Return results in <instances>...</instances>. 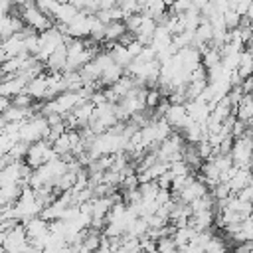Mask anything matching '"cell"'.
<instances>
[{"mask_svg": "<svg viewBox=\"0 0 253 253\" xmlns=\"http://www.w3.org/2000/svg\"><path fill=\"white\" fill-rule=\"evenodd\" d=\"M49 132V126L45 123V117L42 115H34L26 121H22L20 125V132H18V140L26 142V144H34L38 140H45Z\"/></svg>", "mask_w": 253, "mask_h": 253, "instance_id": "1", "label": "cell"}, {"mask_svg": "<svg viewBox=\"0 0 253 253\" xmlns=\"http://www.w3.org/2000/svg\"><path fill=\"white\" fill-rule=\"evenodd\" d=\"M55 158H57V154L53 152L51 144H47L45 140H38V142H34V144L28 146L24 164L34 172V170H38L40 166H43L45 162H51V160H55Z\"/></svg>", "mask_w": 253, "mask_h": 253, "instance_id": "2", "label": "cell"}, {"mask_svg": "<svg viewBox=\"0 0 253 253\" xmlns=\"http://www.w3.org/2000/svg\"><path fill=\"white\" fill-rule=\"evenodd\" d=\"M18 8H20V20L32 32L42 34V32H45V30L51 28V18H47L45 14H42L36 8V4H20Z\"/></svg>", "mask_w": 253, "mask_h": 253, "instance_id": "3", "label": "cell"}, {"mask_svg": "<svg viewBox=\"0 0 253 253\" xmlns=\"http://www.w3.org/2000/svg\"><path fill=\"white\" fill-rule=\"evenodd\" d=\"M229 158H231V164L235 168L249 170V166H251V138H249V130L241 138L233 140L231 150H229Z\"/></svg>", "mask_w": 253, "mask_h": 253, "instance_id": "4", "label": "cell"}, {"mask_svg": "<svg viewBox=\"0 0 253 253\" xmlns=\"http://www.w3.org/2000/svg\"><path fill=\"white\" fill-rule=\"evenodd\" d=\"M24 89H26V81L20 75H2L0 77V97L10 101L16 95L24 93Z\"/></svg>", "mask_w": 253, "mask_h": 253, "instance_id": "5", "label": "cell"}, {"mask_svg": "<svg viewBox=\"0 0 253 253\" xmlns=\"http://www.w3.org/2000/svg\"><path fill=\"white\" fill-rule=\"evenodd\" d=\"M164 121H166V125L172 128H186L192 121L188 119V115H186V107L184 105H170L168 107V111L164 113V117H162Z\"/></svg>", "mask_w": 253, "mask_h": 253, "instance_id": "6", "label": "cell"}, {"mask_svg": "<svg viewBox=\"0 0 253 253\" xmlns=\"http://www.w3.org/2000/svg\"><path fill=\"white\" fill-rule=\"evenodd\" d=\"M213 221H215V213H213V210H204V211H196V213L190 215V219H188V227H192L194 231L200 233V231L211 229Z\"/></svg>", "mask_w": 253, "mask_h": 253, "instance_id": "7", "label": "cell"}, {"mask_svg": "<svg viewBox=\"0 0 253 253\" xmlns=\"http://www.w3.org/2000/svg\"><path fill=\"white\" fill-rule=\"evenodd\" d=\"M65 63H67V49H65V43H63L45 59L43 67L49 73H63L65 71Z\"/></svg>", "mask_w": 253, "mask_h": 253, "instance_id": "8", "label": "cell"}, {"mask_svg": "<svg viewBox=\"0 0 253 253\" xmlns=\"http://www.w3.org/2000/svg\"><path fill=\"white\" fill-rule=\"evenodd\" d=\"M24 93H26L32 101H34V99H45V97H47V77H45V73H42V75L34 77L32 81H28Z\"/></svg>", "mask_w": 253, "mask_h": 253, "instance_id": "9", "label": "cell"}, {"mask_svg": "<svg viewBox=\"0 0 253 253\" xmlns=\"http://www.w3.org/2000/svg\"><path fill=\"white\" fill-rule=\"evenodd\" d=\"M77 10H75V6L71 4V2H57V6H55V10H53V14H51V18L59 24V26H67V24H71L75 18H77Z\"/></svg>", "mask_w": 253, "mask_h": 253, "instance_id": "10", "label": "cell"}, {"mask_svg": "<svg viewBox=\"0 0 253 253\" xmlns=\"http://www.w3.org/2000/svg\"><path fill=\"white\" fill-rule=\"evenodd\" d=\"M225 186L229 188L231 196H235L239 190L251 186V172H249V170H243V168H237V170L233 172V176L225 182Z\"/></svg>", "mask_w": 253, "mask_h": 253, "instance_id": "11", "label": "cell"}, {"mask_svg": "<svg viewBox=\"0 0 253 253\" xmlns=\"http://www.w3.org/2000/svg\"><path fill=\"white\" fill-rule=\"evenodd\" d=\"M233 115L239 123H243L245 126L251 125V117H253V103H251V95H243V99L237 103V107L233 109Z\"/></svg>", "mask_w": 253, "mask_h": 253, "instance_id": "12", "label": "cell"}, {"mask_svg": "<svg viewBox=\"0 0 253 253\" xmlns=\"http://www.w3.org/2000/svg\"><path fill=\"white\" fill-rule=\"evenodd\" d=\"M93 109H95V107H93L89 101H83L81 105H77V107L71 111V115H73V119L77 121L79 128H83V126H87V125H89L91 115H93Z\"/></svg>", "mask_w": 253, "mask_h": 253, "instance_id": "13", "label": "cell"}, {"mask_svg": "<svg viewBox=\"0 0 253 253\" xmlns=\"http://www.w3.org/2000/svg\"><path fill=\"white\" fill-rule=\"evenodd\" d=\"M123 73H125V69L123 67H119V65H115V63H111L109 67H105L103 69V73H101V83H105V85H113V83H117L121 77H123Z\"/></svg>", "mask_w": 253, "mask_h": 253, "instance_id": "14", "label": "cell"}, {"mask_svg": "<svg viewBox=\"0 0 253 253\" xmlns=\"http://www.w3.org/2000/svg\"><path fill=\"white\" fill-rule=\"evenodd\" d=\"M125 24L123 22H111L105 26V42H111V43H117L119 38L125 34Z\"/></svg>", "mask_w": 253, "mask_h": 253, "instance_id": "15", "label": "cell"}, {"mask_svg": "<svg viewBox=\"0 0 253 253\" xmlns=\"http://www.w3.org/2000/svg\"><path fill=\"white\" fill-rule=\"evenodd\" d=\"M168 172L172 174V178H174V176H190V168H188V164H186L184 160H174V162H170V164H168Z\"/></svg>", "mask_w": 253, "mask_h": 253, "instance_id": "16", "label": "cell"}, {"mask_svg": "<svg viewBox=\"0 0 253 253\" xmlns=\"http://www.w3.org/2000/svg\"><path fill=\"white\" fill-rule=\"evenodd\" d=\"M160 101H162V95L158 93V89H146V95H144V107L146 109L154 111Z\"/></svg>", "mask_w": 253, "mask_h": 253, "instance_id": "17", "label": "cell"}, {"mask_svg": "<svg viewBox=\"0 0 253 253\" xmlns=\"http://www.w3.org/2000/svg\"><path fill=\"white\" fill-rule=\"evenodd\" d=\"M28 146H30V144H26V142H16V144L8 150V156H10L14 162H16V160H22V158H26Z\"/></svg>", "mask_w": 253, "mask_h": 253, "instance_id": "18", "label": "cell"}, {"mask_svg": "<svg viewBox=\"0 0 253 253\" xmlns=\"http://www.w3.org/2000/svg\"><path fill=\"white\" fill-rule=\"evenodd\" d=\"M154 251L156 253H172V251H176V245H174L172 237H160V239H156Z\"/></svg>", "mask_w": 253, "mask_h": 253, "instance_id": "19", "label": "cell"}, {"mask_svg": "<svg viewBox=\"0 0 253 253\" xmlns=\"http://www.w3.org/2000/svg\"><path fill=\"white\" fill-rule=\"evenodd\" d=\"M239 22H241V18H239L235 12L227 10V12L223 14V24H225V30H227V32H229V30H237V28H239Z\"/></svg>", "mask_w": 253, "mask_h": 253, "instance_id": "20", "label": "cell"}, {"mask_svg": "<svg viewBox=\"0 0 253 253\" xmlns=\"http://www.w3.org/2000/svg\"><path fill=\"white\" fill-rule=\"evenodd\" d=\"M10 105L16 107V109H32V99L26 93H20L14 99H10Z\"/></svg>", "mask_w": 253, "mask_h": 253, "instance_id": "21", "label": "cell"}, {"mask_svg": "<svg viewBox=\"0 0 253 253\" xmlns=\"http://www.w3.org/2000/svg\"><path fill=\"white\" fill-rule=\"evenodd\" d=\"M235 198H237L239 202H243V204H251V198H253V188H251V186H247V188L239 190V192L235 194Z\"/></svg>", "mask_w": 253, "mask_h": 253, "instance_id": "22", "label": "cell"}, {"mask_svg": "<svg viewBox=\"0 0 253 253\" xmlns=\"http://www.w3.org/2000/svg\"><path fill=\"white\" fill-rule=\"evenodd\" d=\"M142 47H144V45H140L136 40H132V42L126 45V51H128V53H130V57L134 59V57H138V53L142 51Z\"/></svg>", "mask_w": 253, "mask_h": 253, "instance_id": "23", "label": "cell"}, {"mask_svg": "<svg viewBox=\"0 0 253 253\" xmlns=\"http://www.w3.org/2000/svg\"><path fill=\"white\" fill-rule=\"evenodd\" d=\"M10 12H12V4L6 2V0H0V20L6 18V16H10Z\"/></svg>", "mask_w": 253, "mask_h": 253, "instance_id": "24", "label": "cell"}, {"mask_svg": "<svg viewBox=\"0 0 253 253\" xmlns=\"http://www.w3.org/2000/svg\"><path fill=\"white\" fill-rule=\"evenodd\" d=\"M22 253H42V249H38V247H34V245H30V243H28V247H26Z\"/></svg>", "mask_w": 253, "mask_h": 253, "instance_id": "25", "label": "cell"}, {"mask_svg": "<svg viewBox=\"0 0 253 253\" xmlns=\"http://www.w3.org/2000/svg\"><path fill=\"white\" fill-rule=\"evenodd\" d=\"M6 125H8V123H6V121H4V117L0 115V134H2V130H4V126H6Z\"/></svg>", "mask_w": 253, "mask_h": 253, "instance_id": "26", "label": "cell"}, {"mask_svg": "<svg viewBox=\"0 0 253 253\" xmlns=\"http://www.w3.org/2000/svg\"><path fill=\"white\" fill-rule=\"evenodd\" d=\"M6 59H8V57H6V53H4V51H2V47H0V65H2Z\"/></svg>", "mask_w": 253, "mask_h": 253, "instance_id": "27", "label": "cell"}, {"mask_svg": "<svg viewBox=\"0 0 253 253\" xmlns=\"http://www.w3.org/2000/svg\"><path fill=\"white\" fill-rule=\"evenodd\" d=\"M4 241H6V233L0 231V247H4Z\"/></svg>", "mask_w": 253, "mask_h": 253, "instance_id": "28", "label": "cell"}]
</instances>
